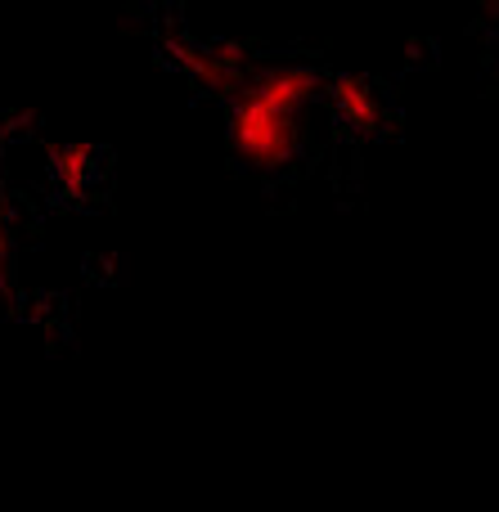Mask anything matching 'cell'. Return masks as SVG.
<instances>
[{
  "instance_id": "cell-1",
  "label": "cell",
  "mask_w": 499,
  "mask_h": 512,
  "mask_svg": "<svg viewBox=\"0 0 499 512\" xmlns=\"http://www.w3.org/2000/svg\"><path fill=\"white\" fill-rule=\"evenodd\" d=\"M306 149V122L243 90L230 104V153L257 176H284Z\"/></svg>"
},
{
  "instance_id": "cell-2",
  "label": "cell",
  "mask_w": 499,
  "mask_h": 512,
  "mask_svg": "<svg viewBox=\"0 0 499 512\" xmlns=\"http://www.w3.org/2000/svg\"><path fill=\"white\" fill-rule=\"evenodd\" d=\"M167 59L194 81L198 95L207 99H234L248 90L252 77V45L248 41H212V45H189V41H171Z\"/></svg>"
},
{
  "instance_id": "cell-3",
  "label": "cell",
  "mask_w": 499,
  "mask_h": 512,
  "mask_svg": "<svg viewBox=\"0 0 499 512\" xmlns=\"http://www.w3.org/2000/svg\"><path fill=\"white\" fill-rule=\"evenodd\" d=\"M329 77H333V72L315 68V63H297V59L293 63H266V68H252L248 90H252V95H261L266 104H275V108H284V113L302 117L315 99H324Z\"/></svg>"
},
{
  "instance_id": "cell-4",
  "label": "cell",
  "mask_w": 499,
  "mask_h": 512,
  "mask_svg": "<svg viewBox=\"0 0 499 512\" xmlns=\"http://www.w3.org/2000/svg\"><path fill=\"white\" fill-rule=\"evenodd\" d=\"M324 99H329L333 117H338L351 135H383L387 122H392L383 90L369 77H356V72H333Z\"/></svg>"
},
{
  "instance_id": "cell-5",
  "label": "cell",
  "mask_w": 499,
  "mask_h": 512,
  "mask_svg": "<svg viewBox=\"0 0 499 512\" xmlns=\"http://www.w3.org/2000/svg\"><path fill=\"white\" fill-rule=\"evenodd\" d=\"M50 176L63 198L77 203L86 185L99 176V149L95 144H54L50 149Z\"/></svg>"
},
{
  "instance_id": "cell-6",
  "label": "cell",
  "mask_w": 499,
  "mask_h": 512,
  "mask_svg": "<svg viewBox=\"0 0 499 512\" xmlns=\"http://www.w3.org/2000/svg\"><path fill=\"white\" fill-rule=\"evenodd\" d=\"M14 283V234H9V221L0 212V288Z\"/></svg>"
},
{
  "instance_id": "cell-7",
  "label": "cell",
  "mask_w": 499,
  "mask_h": 512,
  "mask_svg": "<svg viewBox=\"0 0 499 512\" xmlns=\"http://www.w3.org/2000/svg\"><path fill=\"white\" fill-rule=\"evenodd\" d=\"M495 68H499V63H495Z\"/></svg>"
}]
</instances>
